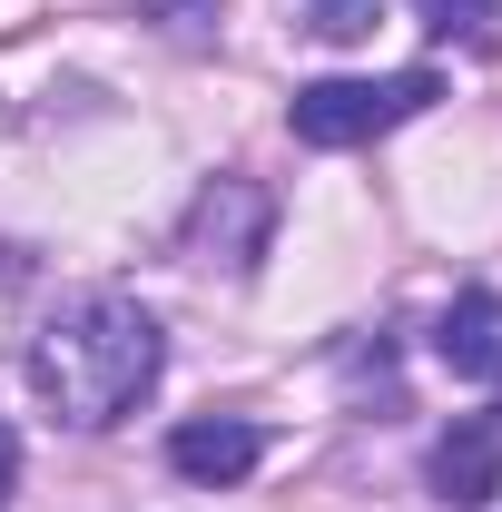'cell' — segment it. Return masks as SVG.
<instances>
[{"instance_id":"obj_10","label":"cell","mask_w":502,"mask_h":512,"mask_svg":"<svg viewBox=\"0 0 502 512\" xmlns=\"http://www.w3.org/2000/svg\"><path fill=\"white\" fill-rule=\"evenodd\" d=\"M10 483H20V434L0 424V503H10Z\"/></svg>"},{"instance_id":"obj_3","label":"cell","mask_w":502,"mask_h":512,"mask_svg":"<svg viewBox=\"0 0 502 512\" xmlns=\"http://www.w3.org/2000/svg\"><path fill=\"white\" fill-rule=\"evenodd\" d=\"M276 237V197L256 178H207L178 217V256L188 266H217V276H256V256Z\"/></svg>"},{"instance_id":"obj_8","label":"cell","mask_w":502,"mask_h":512,"mask_svg":"<svg viewBox=\"0 0 502 512\" xmlns=\"http://www.w3.org/2000/svg\"><path fill=\"white\" fill-rule=\"evenodd\" d=\"M414 20H424L434 40H493L502 0H414Z\"/></svg>"},{"instance_id":"obj_7","label":"cell","mask_w":502,"mask_h":512,"mask_svg":"<svg viewBox=\"0 0 502 512\" xmlns=\"http://www.w3.org/2000/svg\"><path fill=\"white\" fill-rule=\"evenodd\" d=\"M384 0H306V30L315 40H335V50H355V40H375Z\"/></svg>"},{"instance_id":"obj_5","label":"cell","mask_w":502,"mask_h":512,"mask_svg":"<svg viewBox=\"0 0 502 512\" xmlns=\"http://www.w3.org/2000/svg\"><path fill=\"white\" fill-rule=\"evenodd\" d=\"M434 355L453 384H502V296L493 286H463L434 325Z\"/></svg>"},{"instance_id":"obj_9","label":"cell","mask_w":502,"mask_h":512,"mask_svg":"<svg viewBox=\"0 0 502 512\" xmlns=\"http://www.w3.org/2000/svg\"><path fill=\"white\" fill-rule=\"evenodd\" d=\"M138 20H158V30H178V40H207L217 0H138Z\"/></svg>"},{"instance_id":"obj_1","label":"cell","mask_w":502,"mask_h":512,"mask_svg":"<svg viewBox=\"0 0 502 512\" xmlns=\"http://www.w3.org/2000/svg\"><path fill=\"white\" fill-rule=\"evenodd\" d=\"M168 365V335L158 316L119 296V286H89V296H60L40 335H30V384H40V404L60 414L69 434H109L128 424L138 404H148V384Z\"/></svg>"},{"instance_id":"obj_4","label":"cell","mask_w":502,"mask_h":512,"mask_svg":"<svg viewBox=\"0 0 502 512\" xmlns=\"http://www.w3.org/2000/svg\"><path fill=\"white\" fill-rule=\"evenodd\" d=\"M424 483H434V503H443V512L493 503V493H502V424H493V414H463V424L434 444Z\"/></svg>"},{"instance_id":"obj_2","label":"cell","mask_w":502,"mask_h":512,"mask_svg":"<svg viewBox=\"0 0 502 512\" xmlns=\"http://www.w3.org/2000/svg\"><path fill=\"white\" fill-rule=\"evenodd\" d=\"M434 99H443L434 69H394V79H315V89L286 99V128H296L306 148H375L384 128L424 119Z\"/></svg>"},{"instance_id":"obj_6","label":"cell","mask_w":502,"mask_h":512,"mask_svg":"<svg viewBox=\"0 0 502 512\" xmlns=\"http://www.w3.org/2000/svg\"><path fill=\"white\" fill-rule=\"evenodd\" d=\"M168 463H178L188 483H207V493H227V483H247L256 463H266V434L237 424V414H207V424H178V434H168Z\"/></svg>"}]
</instances>
